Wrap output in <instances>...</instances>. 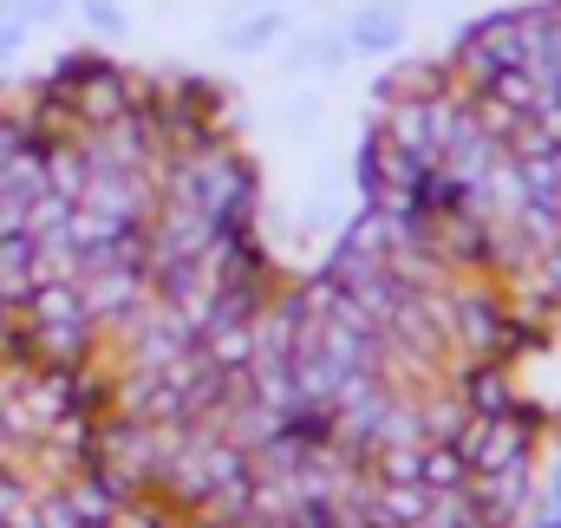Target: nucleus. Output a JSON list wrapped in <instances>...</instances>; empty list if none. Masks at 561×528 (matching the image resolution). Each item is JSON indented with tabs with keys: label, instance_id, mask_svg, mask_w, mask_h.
<instances>
[{
	"label": "nucleus",
	"instance_id": "f257e3e1",
	"mask_svg": "<svg viewBox=\"0 0 561 528\" xmlns=\"http://www.w3.org/2000/svg\"><path fill=\"white\" fill-rule=\"evenodd\" d=\"M470 496L477 509L490 516L496 528H516L536 503V463H516V470H477L470 477Z\"/></svg>",
	"mask_w": 561,
	"mask_h": 528
},
{
	"label": "nucleus",
	"instance_id": "f03ea898",
	"mask_svg": "<svg viewBox=\"0 0 561 528\" xmlns=\"http://www.w3.org/2000/svg\"><path fill=\"white\" fill-rule=\"evenodd\" d=\"M340 33H346L353 53H399V39H405V0H359Z\"/></svg>",
	"mask_w": 561,
	"mask_h": 528
},
{
	"label": "nucleus",
	"instance_id": "7ed1b4c3",
	"mask_svg": "<svg viewBox=\"0 0 561 528\" xmlns=\"http://www.w3.org/2000/svg\"><path fill=\"white\" fill-rule=\"evenodd\" d=\"M280 33H287V7H236L222 26V46L229 53H268Z\"/></svg>",
	"mask_w": 561,
	"mask_h": 528
},
{
	"label": "nucleus",
	"instance_id": "20e7f679",
	"mask_svg": "<svg viewBox=\"0 0 561 528\" xmlns=\"http://www.w3.org/2000/svg\"><path fill=\"white\" fill-rule=\"evenodd\" d=\"M39 280H33V236L20 229V236H0V307H26V294H33Z\"/></svg>",
	"mask_w": 561,
	"mask_h": 528
},
{
	"label": "nucleus",
	"instance_id": "39448f33",
	"mask_svg": "<svg viewBox=\"0 0 561 528\" xmlns=\"http://www.w3.org/2000/svg\"><path fill=\"white\" fill-rule=\"evenodd\" d=\"M419 483L431 490V496H444V490H470V457H463L457 444H424Z\"/></svg>",
	"mask_w": 561,
	"mask_h": 528
},
{
	"label": "nucleus",
	"instance_id": "423d86ee",
	"mask_svg": "<svg viewBox=\"0 0 561 528\" xmlns=\"http://www.w3.org/2000/svg\"><path fill=\"white\" fill-rule=\"evenodd\" d=\"M419 528H496V523L477 509L470 490H444V496H431V509H424Z\"/></svg>",
	"mask_w": 561,
	"mask_h": 528
},
{
	"label": "nucleus",
	"instance_id": "0eeeda50",
	"mask_svg": "<svg viewBox=\"0 0 561 528\" xmlns=\"http://www.w3.org/2000/svg\"><path fill=\"white\" fill-rule=\"evenodd\" d=\"M59 13H66V0H0V20H20L26 33L46 26V20H59Z\"/></svg>",
	"mask_w": 561,
	"mask_h": 528
},
{
	"label": "nucleus",
	"instance_id": "6e6552de",
	"mask_svg": "<svg viewBox=\"0 0 561 528\" xmlns=\"http://www.w3.org/2000/svg\"><path fill=\"white\" fill-rule=\"evenodd\" d=\"M79 20H85L92 33H105V39L125 33V7H118V0H79Z\"/></svg>",
	"mask_w": 561,
	"mask_h": 528
},
{
	"label": "nucleus",
	"instance_id": "1a4fd4ad",
	"mask_svg": "<svg viewBox=\"0 0 561 528\" xmlns=\"http://www.w3.org/2000/svg\"><path fill=\"white\" fill-rule=\"evenodd\" d=\"M287 125H294V131H313V125H320V99H294V105H287Z\"/></svg>",
	"mask_w": 561,
	"mask_h": 528
},
{
	"label": "nucleus",
	"instance_id": "9d476101",
	"mask_svg": "<svg viewBox=\"0 0 561 528\" xmlns=\"http://www.w3.org/2000/svg\"><path fill=\"white\" fill-rule=\"evenodd\" d=\"M20 46H26V26H20V20H0V66H7Z\"/></svg>",
	"mask_w": 561,
	"mask_h": 528
},
{
	"label": "nucleus",
	"instance_id": "9b49d317",
	"mask_svg": "<svg viewBox=\"0 0 561 528\" xmlns=\"http://www.w3.org/2000/svg\"><path fill=\"white\" fill-rule=\"evenodd\" d=\"M556 7H561V0H556Z\"/></svg>",
	"mask_w": 561,
	"mask_h": 528
}]
</instances>
